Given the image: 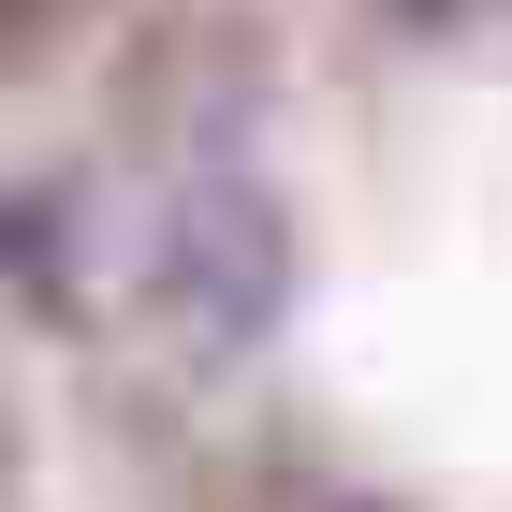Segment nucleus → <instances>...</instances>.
<instances>
[{
  "label": "nucleus",
  "instance_id": "obj_3",
  "mask_svg": "<svg viewBox=\"0 0 512 512\" xmlns=\"http://www.w3.org/2000/svg\"><path fill=\"white\" fill-rule=\"evenodd\" d=\"M308 512H395V498H308Z\"/></svg>",
  "mask_w": 512,
  "mask_h": 512
},
{
  "label": "nucleus",
  "instance_id": "obj_2",
  "mask_svg": "<svg viewBox=\"0 0 512 512\" xmlns=\"http://www.w3.org/2000/svg\"><path fill=\"white\" fill-rule=\"evenodd\" d=\"M410 15H512V0H410Z\"/></svg>",
  "mask_w": 512,
  "mask_h": 512
},
{
  "label": "nucleus",
  "instance_id": "obj_1",
  "mask_svg": "<svg viewBox=\"0 0 512 512\" xmlns=\"http://www.w3.org/2000/svg\"><path fill=\"white\" fill-rule=\"evenodd\" d=\"M147 293L191 322L205 352L278 337V308H293V205H278L249 161H191V176L147 205Z\"/></svg>",
  "mask_w": 512,
  "mask_h": 512
}]
</instances>
